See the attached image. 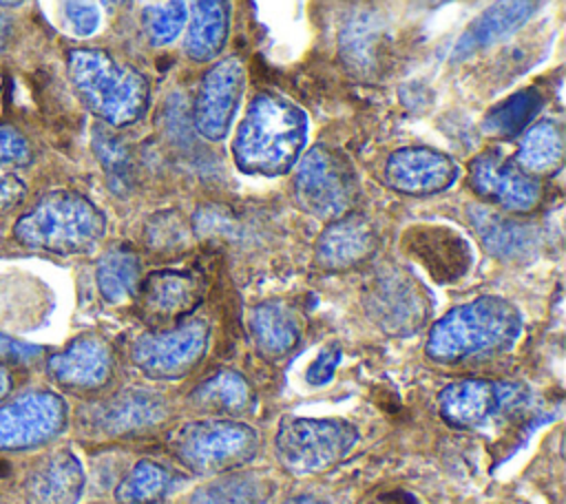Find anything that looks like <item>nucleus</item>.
I'll use <instances>...</instances> for the list:
<instances>
[{
    "label": "nucleus",
    "instance_id": "cd10ccee",
    "mask_svg": "<svg viewBox=\"0 0 566 504\" xmlns=\"http://www.w3.org/2000/svg\"><path fill=\"white\" fill-rule=\"evenodd\" d=\"M195 407L217 413H241L252 402V391L245 378L232 369H221L206 378L192 393Z\"/></svg>",
    "mask_w": 566,
    "mask_h": 504
},
{
    "label": "nucleus",
    "instance_id": "0eeeda50",
    "mask_svg": "<svg viewBox=\"0 0 566 504\" xmlns=\"http://www.w3.org/2000/svg\"><path fill=\"white\" fill-rule=\"evenodd\" d=\"M294 168V199L301 210L323 221H334L352 210L358 179L343 153L321 144L303 153Z\"/></svg>",
    "mask_w": 566,
    "mask_h": 504
},
{
    "label": "nucleus",
    "instance_id": "473e14b6",
    "mask_svg": "<svg viewBox=\"0 0 566 504\" xmlns=\"http://www.w3.org/2000/svg\"><path fill=\"white\" fill-rule=\"evenodd\" d=\"M93 146H95V153L106 170L111 188L124 190L130 179V159H128L126 146L117 137L104 133L102 128H95Z\"/></svg>",
    "mask_w": 566,
    "mask_h": 504
},
{
    "label": "nucleus",
    "instance_id": "412c9836",
    "mask_svg": "<svg viewBox=\"0 0 566 504\" xmlns=\"http://www.w3.org/2000/svg\"><path fill=\"white\" fill-rule=\"evenodd\" d=\"M142 309L157 321L179 318L201 301V281L186 270H159L139 281Z\"/></svg>",
    "mask_w": 566,
    "mask_h": 504
},
{
    "label": "nucleus",
    "instance_id": "5701e85b",
    "mask_svg": "<svg viewBox=\"0 0 566 504\" xmlns=\"http://www.w3.org/2000/svg\"><path fill=\"white\" fill-rule=\"evenodd\" d=\"M471 225L475 228L482 245L497 259L520 261L528 259L535 248V230L526 223L513 221L484 206L469 208Z\"/></svg>",
    "mask_w": 566,
    "mask_h": 504
},
{
    "label": "nucleus",
    "instance_id": "f8f14e48",
    "mask_svg": "<svg viewBox=\"0 0 566 504\" xmlns=\"http://www.w3.org/2000/svg\"><path fill=\"white\" fill-rule=\"evenodd\" d=\"M526 400L528 396L520 385L480 378L451 382L438 396L442 418L458 429L482 427L506 411L520 409Z\"/></svg>",
    "mask_w": 566,
    "mask_h": 504
},
{
    "label": "nucleus",
    "instance_id": "c85d7f7f",
    "mask_svg": "<svg viewBox=\"0 0 566 504\" xmlns=\"http://www.w3.org/2000/svg\"><path fill=\"white\" fill-rule=\"evenodd\" d=\"M175 484V473L153 460H139L117 484V504H153Z\"/></svg>",
    "mask_w": 566,
    "mask_h": 504
},
{
    "label": "nucleus",
    "instance_id": "39448f33",
    "mask_svg": "<svg viewBox=\"0 0 566 504\" xmlns=\"http://www.w3.org/2000/svg\"><path fill=\"white\" fill-rule=\"evenodd\" d=\"M168 449L195 473H226L254 458L259 435L239 420H192L168 435Z\"/></svg>",
    "mask_w": 566,
    "mask_h": 504
},
{
    "label": "nucleus",
    "instance_id": "4468645a",
    "mask_svg": "<svg viewBox=\"0 0 566 504\" xmlns=\"http://www.w3.org/2000/svg\"><path fill=\"white\" fill-rule=\"evenodd\" d=\"M469 183L482 199L515 214L531 212L542 199L539 179L497 150H484L471 159Z\"/></svg>",
    "mask_w": 566,
    "mask_h": 504
},
{
    "label": "nucleus",
    "instance_id": "c03bdc74",
    "mask_svg": "<svg viewBox=\"0 0 566 504\" xmlns=\"http://www.w3.org/2000/svg\"><path fill=\"white\" fill-rule=\"evenodd\" d=\"M287 504H323V502H318V500H314V497H294V500H290Z\"/></svg>",
    "mask_w": 566,
    "mask_h": 504
},
{
    "label": "nucleus",
    "instance_id": "c9c22d12",
    "mask_svg": "<svg viewBox=\"0 0 566 504\" xmlns=\"http://www.w3.org/2000/svg\"><path fill=\"white\" fill-rule=\"evenodd\" d=\"M64 15L75 35H93L99 27V9L95 0H64Z\"/></svg>",
    "mask_w": 566,
    "mask_h": 504
},
{
    "label": "nucleus",
    "instance_id": "393cba45",
    "mask_svg": "<svg viewBox=\"0 0 566 504\" xmlns=\"http://www.w3.org/2000/svg\"><path fill=\"white\" fill-rule=\"evenodd\" d=\"M564 159V130L555 119H539L531 124L517 144L513 161L528 175H551Z\"/></svg>",
    "mask_w": 566,
    "mask_h": 504
},
{
    "label": "nucleus",
    "instance_id": "4be33fe9",
    "mask_svg": "<svg viewBox=\"0 0 566 504\" xmlns=\"http://www.w3.org/2000/svg\"><path fill=\"white\" fill-rule=\"evenodd\" d=\"M230 33L228 0H188L184 51L192 62L219 57Z\"/></svg>",
    "mask_w": 566,
    "mask_h": 504
},
{
    "label": "nucleus",
    "instance_id": "9b49d317",
    "mask_svg": "<svg viewBox=\"0 0 566 504\" xmlns=\"http://www.w3.org/2000/svg\"><path fill=\"white\" fill-rule=\"evenodd\" d=\"M66 424V402L53 393L33 389L0 405V451H18L46 444Z\"/></svg>",
    "mask_w": 566,
    "mask_h": 504
},
{
    "label": "nucleus",
    "instance_id": "1a4fd4ad",
    "mask_svg": "<svg viewBox=\"0 0 566 504\" xmlns=\"http://www.w3.org/2000/svg\"><path fill=\"white\" fill-rule=\"evenodd\" d=\"M208 325L199 318L137 336L130 356L133 363L150 378L172 380L186 376L206 354Z\"/></svg>",
    "mask_w": 566,
    "mask_h": 504
},
{
    "label": "nucleus",
    "instance_id": "a878e982",
    "mask_svg": "<svg viewBox=\"0 0 566 504\" xmlns=\"http://www.w3.org/2000/svg\"><path fill=\"white\" fill-rule=\"evenodd\" d=\"M274 491L268 475L256 471L228 473L197 489L188 504H265Z\"/></svg>",
    "mask_w": 566,
    "mask_h": 504
},
{
    "label": "nucleus",
    "instance_id": "7c9ffc66",
    "mask_svg": "<svg viewBox=\"0 0 566 504\" xmlns=\"http://www.w3.org/2000/svg\"><path fill=\"white\" fill-rule=\"evenodd\" d=\"M188 22V2L186 0H166L161 4H150L142 13V24L148 42L153 46H166L186 29Z\"/></svg>",
    "mask_w": 566,
    "mask_h": 504
},
{
    "label": "nucleus",
    "instance_id": "6ab92c4d",
    "mask_svg": "<svg viewBox=\"0 0 566 504\" xmlns=\"http://www.w3.org/2000/svg\"><path fill=\"white\" fill-rule=\"evenodd\" d=\"M539 0H495L462 31L453 46V60L462 62L522 29L537 11Z\"/></svg>",
    "mask_w": 566,
    "mask_h": 504
},
{
    "label": "nucleus",
    "instance_id": "20e7f679",
    "mask_svg": "<svg viewBox=\"0 0 566 504\" xmlns=\"http://www.w3.org/2000/svg\"><path fill=\"white\" fill-rule=\"evenodd\" d=\"M104 230L106 219L93 201L73 190H53L15 221L13 234L33 250L80 254L93 250Z\"/></svg>",
    "mask_w": 566,
    "mask_h": 504
},
{
    "label": "nucleus",
    "instance_id": "7ed1b4c3",
    "mask_svg": "<svg viewBox=\"0 0 566 504\" xmlns=\"http://www.w3.org/2000/svg\"><path fill=\"white\" fill-rule=\"evenodd\" d=\"M66 71L80 99L108 126H130L146 115L150 84L135 66L102 49H73L66 55Z\"/></svg>",
    "mask_w": 566,
    "mask_h": 504
},
{
    "label": "nucleus",
    "instance_id": "a211bd4d",
    "mask_svg": "<svg viewBox=\"0 0 566 504\" xmlns=\"http://www.w3.org/2000/svg\"><path fill=\"white\" fill-rule=\"evenodd\" d=\"M378 234L369 219L360 214H343L321 232L316 241V263L325 270H349L374 256Z\"/></svg>",
    "mask_w": 566,
    "mask_h": 504
},
{
    "label": "nucleus",
    "instance_id": "49530a36",
    "mask_svg": "<svg viewBox=\"0 0 566 504\" xmlns=\"http://www.w3.org/2000/svg\"><path fill=\"white\" fill-rule=\"evenodd\" d=\"M0 88H2V75H0Z\"/></svg>",
    "mask_w": 566,
    "mask_h": 504
},
{
    "label": "nucleus",
    "instance_id": "ea45409f",
    "mask_svg": "<svg viewBox=\"0 0 566 504\" xmlns=\"http://www.w3.org/2000/svg\"><path fill=\"white\" fill-rule=\"evenodd\" d=\"M371 504H418V500L407 491H387L380 493Z\"/></svg>",
    "mask_w": 566,
    "mask_h": 504
},
{
    "label": "nucleus",
    "instance_id": "79ce46f5",
    "mask_svg": "<svg viewBox=\"0 0 566 504\" xmlns=\"http://www.w3.org/2000/svg\"><path fill=\"white\" fill-rule=\"evenodd\" d=\"M9 33H11V22H9V18L0 11V49L7 44Z\"/></svg>",
    "mask_w": 566,
    "mask_h": 504
},
{
    "label": "nucleus",
    "instance_id": "e433bc0d",
    "mask_svg": "<svg viewBox=\"0 0 566 504\" xmlns=\"http://www.w3.org/2000/svg\"><path fill=\"white\" fill-rule=\"evenodd\" d=\"M338 360H340V349H338L336 345L323 349V351L316 356V360L310 365L307 374H305L307 382H310V385H325V382L334 376V371H336V367H338Z\"/></svg>",
    "mask_w": 566,
    "mask_h": 504
},
{
    "label": "nucleus",
    "instance_id": "aec40b11",
    "mask_svg": "<svg viewBox=\"0 0 566 504\" xmlns=\"http://www.w3.org/2000/svg\"><path fill=\"white\" fill-rule=\"evenodd\" d=\"M82 491L84 471L69 449L49 453L24 477L27 504H77Z\"/></svg>",
    "mask_w": 566,
    "mask_h": 504
},
{
    "label": "nucleus",
    "instance_id": "bb28decb",
    "mask_svg": "<svg viewBox=\"0 0 566 504\" xmlns=\"http://www.w3.org/2000/svg\"><path fill=\"white\" fill-rule=\"evenodd\" d=\"M97 290L108 303H124L137 294L142 281V267L135 252L128 248L108 250L95 270Z\"/></svg>",
    "mask_w": 566,
    "mask_h": 504
},
{
    "label": "nucleus",
    "instance_id": "4c0bfd02",
    "mask_svg": "<svg viewBox=\"0 0 566 504\" xmlns=\"http://www.w3.org/2000/svg\"><path fill=\"white\" fill-rule=\"evenodd\" d=\"M42 354L40 345H31L18 338H11L7 334H0V360L11 363H29Z\"/></svg>",
    "mask_w": 566,
    "mask_h": 504
},
{
    "label": "nucleus",
    "instance_id": "f03ea898",
    "mask_svg": "<svg viewBox=\"0 0 566 504\" xmlns=\"http://www.w3.org/2000/svg\"><path fill=\"white\" fill-rule=\"evenodd\" d=\"M522 334L517 307L502 296H478L433 323L424 351L436 363H462L511 349Z\"/></svg>",
    "mask_w": 566,
    "mask_h": 504
},
{
    "label": "nucleus",
    "instance_id": "dca6fc26",
    "mask_svg": "<svg viewBox=\"0 0 566 504\" xmlns=\"http://www.w3.org/2000/svg\"><path fill=\"white\" fill-rule=\"evenodd\" d=\"M46 374L53 382L75 391H88L106 385L113 374V351L95 334H82L64 351L49 356Z\"/></svg>",
    "mask_w": 566,
    "mask_h": 504
},
{
    "label": "nucleus",
    "instance_id": "2eb2a0df",
    "mask_svg": "<svg viewBox=\"0 0 566 504\" xmlns=\"http://www.w3.org/2000/svg\"><path fill=\"white\" fill-rule=\"evenodd\" d=\"M458 164L433 148L407 146L385 161V181L391 190L409 197L438 195L458 179Z\"/></svg>",
    "mask_w": 566,
    "mask_h": 504
},
{
    "label": "nucleus",
    "instance_id": "a18cd8bd",
    "mask_svg": "<svg viewBox=\"0 0 566 504\" xmlns=\"http://www.w3.org/2000/svg\"><path fill=\"white\" fill-rule=\"evenodd\" d=\"M22 0H0V7H15V4H20Z\"/></svg>",
    "mask_w": 566,
    "mask_h": 504
},
{
    "label": "nucleus",
    "instance_id": "a19ab883",
    "mask_svg": "<svg viewBox=\"0 0 566 504\" xmlns=\"http://www.w3.org/2000/svg\"><path fill=\"white\" fill-rule=\"evenodd\" d=\"M9 389H11V374H9V369L0 363V400L9 393Z\"/></svg>",
    "mask_w": 566,
    "mask_h": 504
},
{
    "label": "nucleus",
    "instance_id": "37998d69",
    "mask_svg": "<svg viewBox=\"0 0 566 504\" xmlns=\"http://www.w3.org/2000/svg\"><path fill=\"white\" fill-rule=\"evenodd\" d=\"M106 9H111V11H115V9H124L130 0H99Z\"/></svg>",
    "mask_w": 566,
    "mask_h": 504
},
{
    "label": "nucleus",
    "instance_id": "6e6552de",
    "mask_svg": "<svg viewBox=\"0 0 566 504\" xmlns=\"http://www.w3.org/2000/svg\"><path fill=\"white\" fill-rule=\"evenodd\" d=\"M369 318L391 336L416 334L429 316L427 290L402 267L385 265L365 285Z\"/></svg>",
    "mask_w": 566,
    "mask_h": 504
},
{
    "label": "nucleus",
    "instance_id": "c756f323",
    "mask_svg": "<svg viewBox=\"0 0 566 504\" xmlns=\"http://www.w3.org/2000/svg\"><path fill=\"white\" fill-rule=\"evenodd\" d=\"M539 104L542 97L537 91H520L486 113L484 130L495 137H513L528 128V122L535 117Z\"/></svg>",
    "mask_w": 566,
    "mask_h": 504
},
{
    "label": "nucleus",
    "instance_id": "f257e3e1",
    "mask_svg": "<svg viewBox=\"0 0 566 504\" xmlns=\"http://www.w3.org/2000/svg\"><path fill=\"white\" fill-rule=\"evenodd\" d=\"M307 141V115L287 97L256 93L241 117L232 157L241 172L279 177L296 166Z\"/></svg>",
    "mask_w": 566,
    "mask_h": 504
},
{
    "label": "nucleus",
    "instance_id": "b1692460",
    "mask_svg": "<svg viewBox=\"0 0 566 504\" xmlns=\"http://www.w3.org/2000/svg\"><path fill=\"white\" fill-rule=\"evenodd\" d=\"M250 334L256 349L268 358L290 354L301 340V321L285 303L268 301L250 312Z\"/></svg>",
    "mask_w": 566,
    "mask_h": 504
},
{
    "label": "nucleus",
    "instance_id": "72a5a7b5",
    "mask_svg": "<svg viewBox=\"0 0 566 504\" xmlns=\"http://www.w3.org/2000/svg\"><path fill=\"white\" fill-rule=\"evenodd\" d=\"M31 161L27 137L11 124H0V168H22Z\"/></svg>",
    "mask_w": 566,
    "mask_h": 504
},
{
    "label": "nucleus",
    "instance_id": "423d86ee",
    "mask_svg": "<svg viewBox=\"0 0 566 504\" xmlns=\"http://www.w3.org/2000/svg\"><path fill=\"white\" fill-rule=\"evenodd\" d=\"M358 442V429L340 418H283L274 449L285 471L294 475L321 473L338 464Z\"/></svg>",
    "mask_w": 566,
    "mask_h": 504
},
{
    "label": "nucleus",
    "instance_id": "ddd939ff",
    "mask_svg": "<svg viewBox=\"0 0 566 504\" xmlns=\"http://www.w3.org/2000/svg\"><path fill=\"white\" fill-rule=\"evenodd\" d=\"M168 418V405L153 389H124L106 400L84 405L77 411V427L86 435H128L150 429Z\"/></svg>",
    "mask_w": 566,
    "mask_h": 504
},
{
    "label": "nucleus",
    "instance_id": "f3484780",
    "mask_svg": "<svg viewBox=\"0 0 566 504\" xmlns=\"http://www.w3.org/2000/svg\"><path fill=\"white\" fill-rule=\"evenodd\" d=\"M405 250L440 283L460 279L471 265L469 243L444 225H416L405 232Z\"/></svg>",
    "mask_w": 566,
    "mask_h": 504
},
{
    "label": "nucleus",
    "instance_id": "58836bf2",
    "mask_svg": "<svg viewBox=\"0 0 566 504\" xmlns=\"http://www.w3.org/2000/svg\"><path fill=\"white\" fill-rule=\"evenodd\" d=\"M27 192V186L15 175H0V212L18 206Z\"/></svg>",
    "mask_w": 566,
    "mask_h": 504
},
{
    "label": "nucleus",
    "instance_id": "2f4dec72",
    "mask_svg": "<svg viewBox=\"0 0 566 504\" xmlns=\"http://www.w3.org/2000/svg\"><path fill=\"white\" fill-rule=\"evenodd\" d=\"M340 51L347 64L356 71H367L374 64L376 31L367 18H354L340 33Z\"/></svg>",
    "mask_w": 566,
    "mask_h": 504
},
{
    "label": "nucleus",
    "instance_id": "f704fd0d",
    "mask_svg": "<svg viewBox=\"0 0 566 504\" xmlns=\"http://www.w3.org/2000/svg\"><path fill=\"white\" fill-rule=\"evenodd\" d=\"M146 237H148V243L150 248H159V250H166V248H175L179 243H184L186 239V228L179 219V214H157L148 230H146Z\"/></svg>",
    "mask_w": 566,
    "mask_h": 504
},
{
    "label": "nucleus",
    "instance_id": "9d476101",
    "mask_svg": "<svg viewBox=\"0 0 566 504\" xmlns=\"http://www.w3.org/2000/svg\"><path fill=\"white\" fill-rule=\"evenodd\" d=\"M245 91V66L237 55L217 60L199 80L192 122L201 137L221 141L230 133Z\"/></svg>",
    "mask_w": 566,
    "mask_h": 504
}]
</instances>
